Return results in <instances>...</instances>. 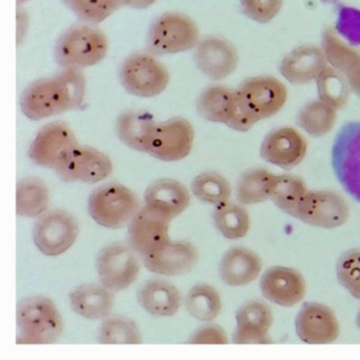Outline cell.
Listing matches in <instances>:
<instances>
[{
	"label": "cell",
	"mask_w": 360,
	"mask_h": 360,
	"mask_svg": "<svg viewBox=\"0 0 360 360\" xmlns=\"http://www.w3.org/2000/svg\"><path fill=\"white\" fill-rule=\"evenodd\" d=\"M274 178L273 172L262 168L244 172L238 182V201L244 205H252L271 200Z\"/></svg>",
	"instance_id": "31"
},
{
	"label": "cell",
	"mask_w": 360,
	"mask_h": 360,
	"mask_svg": "<svg viewBox=\"0 0 360 360\" xmlns=\"http://www.w3.org/2000/svg\"><path fill=\"white\" fill-rule=\"evenodd\" d=\"M195 130L187 120L174 117L158 124L148 153L161 161L174 162L191 153Z\"/></svg>",
	"instance_id": "13"
},
{
	"label": "cell",
	"mask_w": 360,
	"mask_h": 360,
	"mask_svg": "<svg viewBox=\"0 0 360 360\" xmlns=\"http://www.w3.org/2000/svg\"><path fill=\"white\" fill-rule=\"evenodd\" d=\"M335 176L347 195L360 203V122L343 125L332 147Z\"/></svg>",
	"instance_id": "6"
},
{
	"label": "cell",
	"mask_w": 360,
	"mask_h": 360,
	"mask_svg": "<svg viewBox=\"0 0 360 360\" xmlns=\"http://www.w3.org/2000/svg\"><path fill=\"white\" fill-rule=\"evenodd\" d=\"M98 340L104 345H139L142 342L140 330L127 318H105L98 333Z\"/></svg>",
	"instance_id": "37"
},
{
	"label": "cell",
	"mask_w": 360,
	"mask_h": 360,
	"mask_svg": "<svg viewBox=\"0 0 360 360\" xmlns=\"http://www.w3.org/2000/svg\"><path fill=\"white\" fill-rule=\"evenodd\" d=\"M337 109L321 100L311 101L299 110L297 124L314 138H321L332 131L336 124Z\"/></svg>",
	"instance_id": "30"
},
{
	"label": "cell",
	"mask_w": 360,
	"mask_h": 360,
	"mask_svg": "<svg viewBox=\"0 0 360 360\" xmlns=\"http://www.w3.org/2000/svg\"><path fill=\"white\" fill-rule=\"evenodd\" d=\"M242 11L250 20L269 24L279 14L283 0H240Z\"/></svg>",
	"instance_id": "41"
},
{
	"label": "cell",
	"mask_w": 360,
	"mask_h": 360,
	"mask_svg": "<svg viewBox=\"0 0 360 360\" xmlns=\"http://www.w3.org/2000/svg\"><path fill=\"white\" fill-rule=\"evenodd\" d=\"M25 1H28V0H18V4L25 3Z\"/></svg>",
	"instance_id": "47"
},
{
	"label": "cell",
	"mask_w": 360,
	"mask_h": 360,
	"mask_svg": "<svg viewBox=\"0 0 360 360\" xmlns=\"http://www.w3.org/2000/svg\"><path fill=\"white\" fill-rule=\"evenodd\" d=\"M296 333L302 342L328 345L338 339L340 326L334 311L321 303H307L297 314Z\"/></svg>",
	"instance_id": "16"
},
{
	"label": "cell",
	"mask_w": 360,
	"mask_h": 360,
	"mask_svg": "<svg viewBox=\"0 0 360 360\" xmlns=\"http://www.w3.org/2000/svg\"><path fill=\"white\" fill-rule=\"evenodd\" d=\"M88 210L101 226L119 229L130 224L140 210V202L131 189L110 183L98 187L90 195Z\"/></svg>",
	"instance_id": "4"
},
{
	"label": "cell",
	"mask_w": 360,
	"mask_h": 360,
	"mask_svg": "<svg viewBox=\"0 0 360 360\" xmlns=\"http://www.w3.org/2000/svg\"><path fill=\"white\" fill-rule=\"evenodd\" d=\"M20 335L18 343H52L60 339L64 322L56 305L46 297L20 301L16 311Z\"/></svg>",
	"instance_id": "3"
},
{
	"label": "cell",
	"mask_w": 360,
	"mask_h": 360,
	"mask_svg": "<svg viewBox=\"0 0 360 360\" xmlns=\"http://www.w3.org/2000/svg\"><path fill=\"white\" fill-rule=\"evenodd\" d=\"M96 269L101 283L119 292L138 279L141 264L134 248L115 243L101 250L96 258Z\"/></svg>",
	"instance_id": "12"
},
{
	"label": "cell",
	"mask_w": 360,
	"mask_h": 360,
	"mask_svg": "<svg viewBox=\"0 0 360 360\" xmlns=\"http://www.w3.org/2000/svg\"><path fill=\"white\" fill-rule=\"evenodd\" d=\"M307 153V142L304 136L290 126L269 132L260 148L261 158L265 162L284 170L298 166Z\"/></svg>",
	"instance_id": "15"
},
{
	"label": "cell",
	"mask_w": 360,
	"mask_h": 360,
	"mask_svg": "<svg viewBox=\"0 0 360 360\" xmlns=\"http://www.w3.org/2000/svg\"><path fill=\"white\" fill-rule=\"evenodd\" d=\"M157 0H121L122 5L128 6L134 9H147L153 6Z\"/></svg>",
	"instance_id": "45"
},
{
	"label": "cell",
	"mask_w": 360,
	"mask_h": 360,
	"mask_svg": "<svg viewBox=\"0 0 360 360\" xmlns=\"http://www.w3.org/2000/svg\"><path fill=\"white\" fill-rule=\"evenodd\" d=\"M189 343L195 345H226L229 343L226 333L221 326L216 324H208V326H202L198 328L189 339Z\"/></svg>",
	"instance_id": "43"
},
{
	"label": "cell",
	"mask_w": 360,
	"mask_h": 360,
	"mask_svg": "<svg viewBox=\"0 0 360 360\" xmlns=\"http://www.w3.org/2000/svg\"><path fill=\"white\" fill-rule=\"evenodd\" d=\"M349 217V206L343 198L324 191H307L294 214L305 224L324 229L342 226Z\"/></svg>",
	"instance_id": "11"
},
{
	"label": "cell",
	"mask_w": 360,
	"mask_h": 360,
	"mask_svg": "<svg viewBox=\"0 0 360 360\" xmlns=\"http://www.w3.org/2000/svg\"><path fill=\"white\" fill-rule=\"evenodd\" d=\"M49 189L37 178H26L16 187V212L18 216L35 218L41 216L49 205Z\"/></svg>",
	"instance_id": "29"
},
{
	"label": "cell",
	"mask_w": 360,
	"mask_h": 360,
	"mask_svg": "<svg viewBox=\"0 0 360 360\" xmlns=\"http://www.w3.org/2000/svg\"><path fill=\"white\" fill-rule=\"evenodd\" d=\"M145 203L172 220L188 207L191 195L186 187L179 181L161 179L147 188Z\"/></svg>",
	"instance_id": "24"
},
{
	"label": "cell",
	"mask_w": 360,
	"mask_h": 360,
	"mask_svg": "<svg viewBox=\"0 0 360 360\" xmlns=\"http://www.w3.org/2000/svg\"><path fill=\"white\" fill-rule=\"evenodd\" d=\"M65 5L86 22H102L121 7V0H63Z\"/></svg>",
	"instance_id": "39"
},
{
	"label": "cell",
	"mask_w": 360,
	"mask_h": 360,
	"mask_svg": "<svg viewBox=\"0 0 360 360\" xmlns=\"http://www.w3.org/2000/svg\"><path fill=\"white\" fill-rule=\"evenodd\" d=\"M110 158L98 149L77 145L71 149L56 167V174L65 182L98 183L112 174Z\"/></svg>",
	"instance_id": "10"
},
{
	"label": "cell",
	"mask_w": 360,
	"mask_h": 360,
	"mask_svg": "<svg viewBox=\"0 0 360 360\" xmlns=\"http://www.w3.org/2000/svg\"><path fill=\"white\" fill-rule=\"evenodd\" d=\"M260 288L266 300L279 307H292L304 298L307 282L296 269L274 266L263 274Z\"/></svg>",
	"instance_id": "18"
},
{
	"label": "cell",
	"mask_w": 360,
	"mask_h": 360,
	"mask_svg": "<svg viewBox=\"0 0 360 360\" xmlns=\"http://www.w3.org/2000/svg\"><path fill=\"white\" fill-rule=\"evenodd\" d=\"M262 271L260 257L244 248H233L223 256L220 277L226 285L239 288L254 282Z\"/></svg>",
	"instance_id": "23"
},
{
	"label": "cell",
	"mask_w": 360,
	"mask_h": 360,
	"mask_svg": "<svg viewBox=\"0 0 360 360\" xmlns=\"http://www.w3.org/2000/svg\"><path fill=\"white\" fill-rule=\"evenodd\" d=\"M121 81L129 94L140 98L161 94L169 83L167 69L148 54H134L124 62Z\"/></svg>",
	"instance_id": "9"
},
{
	"label": "cell",
	"mask_w": 360,
	"mask_h": 360,
	"mask_svg": "<svg viewBox=\"0 0 360 360\" xmlns=\"http://www.w3.org/2000/svg\"><path fill=\"white\" fill-rule=\"evenodd\" d=\"M185 305L193 318L204 322L216 319L222 309V301L218 290L206 283L197 284L189 290Z\"/></svg>",
	"instance_id": "32"
},
{
	"label": "cell",
	"mask_w": 360,
	"mask_h": 360,
	"mask_svg": "<svg viewBox=\"0 0 360 360\" xmlns=\"http://www.w3.org/2000/svg\"><path fill=\"white\" fill-rule=\"evenodd\" d=\"M322 51L328 64L342 73L360 58V54L351 46L343 43L336 30L332 28L326 29L322 35Z\"/></svg>",
	"instance_id": "38"
},
{
	"label": "cell",
	"mask_w": 360,
	"mask_h": 360,
	"mask_svg": "<svg viewBox=\"0 0 360 360\" xmlns=\"http://www.w3.org/2000/svg\"><path fill=\"white\" fill-rule=\"evenodd\" d=\"M356 323H357L358 328H360V309L359 311H358L357 317H356Z\"/></svg>",
	"instance_id": "46"
},
{
	"label": "cell",
	"mask_w": 360,
	"mask_h": 360,
	"mask_svg": "<svg viewBox=\"0 0 360 360\" xmlns=\"http://www.w3.org/2000/svg\"><path fill=\"white\" fill-rule=\"evenodd\" d=\"M195 60L200 70L214 81L226 79L238 66L237 50L229 41L218 37L201 41Z\"/></svg>",
	"instance_id": "21"
},
{
	"label": "cell",
	"mask_w": 360,
	"mask_h": 360,
	"mask_svg": "<svg viewBox=\"0 0 360 360\" xmlns=\"http://www.w3.org/2000/svg\"><path fill=\"white\" fill-rule=\"evenodd\" d=\"M77 145L69 126L56 122L39 130L29 149V157L41 167L56 169L60 160Z\"/></svg>",
	"instance_id": "17"
},
{
	"label": "cell",
	"mask_w": 360,
	"mask_h": 360,
	"mask_svg": "<svg viewBox=\"0 0 360 360\" xmlns=\"http://www.w3.org/2000/svg\"><path fill=\"white\" fill-rule=\"evenodd\" d=\"M138 301L141 307L153 316L170 317L181 307L180 290L164 280H148L138 292Z\"/></svg>",
	"instance_id": "26"
},
{
	"label": "cell",
	"mask_w": 360,
	"mask_h": 360,
	"mask_svg": "<svg viewBox=\"0 0 360 360\" xmlns=\"http://www.w3.org/2000/svg\"><path fill=\"white\" fill-rule=\"evenodd\" d=\"M191 191L198 199L216 206L229 203L231 197L229 181L216 172H204L195 176Z\"/></svg>",
	"instance_id": "36"
},
{
	"label": "cell",
	"mask_w": 360,
	"mask_h": 360,
	"mask_svg": "<svg viewBox=\"0 0 360 360\" xmlns=\"http://www.w3.org/2000/svg\"><path fill=\"white\" fill-rule=\"evenodd\" d=\"M199 41L195 22L183 14L169 13L155 20L149 31L148 45L157 54H176L195 47Z\"/></svg>",
	"instance_id": "7"
},
{
	"label": "cell",
	"mask_w": 360,
	"mask_h": 360,
	"mask_svg": "<svg viewBox=\"0 0 360 360\" xmlns=\"http://www.w3.org/2000/svg\"><path fill=\"white\" fill-rule=\"evenodd\" d=\"M197 248L187 241L168 242L159 252L144 257V264L151 273L162 276H181L197 264Z\"/></svg>",
	"instance_id": "22"
},
{
	"label": "cell",
	"mask_w": 360,
	"mask_h": 360,
	"mask_svg": "<svg viewBox=\"0 0 360 360\" xmlns=\"http://www.w3.org/2000/svg\"><path fill=\"white\" fill-rule=\"evenodd\" d=\"M307 191L309 189L301 179L290 174H275L271 200L280 210L294 217Z\"/></svg>",
	"instance_id": "33"
},
{
	"label": "cell",
	"mask_w": 360,
	"mask_h": 360,
	"mask_svg": "<svg viewBox=\"0 0 360 360\" xmlns=\"http://www.w3.org/2000/svg\"><path fill=\"white\" fill-rule=\"evenodd\" d=\"M172 219L145 205L141 208L129 225V242L141 256L147 257L159 252L169 242Z\"/></svg>",
	"instance_id": "14"
},
{
	"label": "cell",
	"mask_w": 360,
	"mask_h": 360,
	"mask_svg": "<svg viewBox=\"0 0 360 360\" xmlns=\"http://www.w3.org/2000/svg\"><path fill=\"white\" fill-rule=\"evenodd\" d=\"M77 219L63 210H54L41 214L33 231V239L39 252L56 257L66 252L79 237Z\"/></svg>",
	"instance_id": "8"
},
{
	"label": "cell",
	"mask_w": 360,
	"mask_h": 360,
	"mask_svg": "<svg viewBox=\"0 0 360 360\" xmlns=\"http://www.w3.org/2000/svg\"><path fill=\"white\" fill-rule=\"evenodd\" d=\"M335 30L351 46H360V10L341 7Z\"/></svg>",
	"instance_id": "42"
},
{
	"label": "cell",
	"mask_w": 360,
	"mask_h": 360,
	"mask_svg": "<svg viewBox=\"0 0 360 360\" xmlns=\"http://www.w3.org/2000/svg\"><path fill=\"white\" fill-rule=\"evenodd\" d=\"M70 303L73 311L86 319H105L112 311L115 295L104 284H83L71 292Z\"/></svg>",
	"instance_id": "25"
},
{
	"label": "cell",
	"mask_w": 360,
	"mask_h": 360,
	"mask_svg": "<svg viewBox=\"0 0 360 360\" xmlns=\"http://www.w3.org/2000/svg\"><path fill=\"white\" fill-rule=\"evenodd\" d=\"M85 90V77L79 69H66L29 86L20 98V107L28 119L41 121L77 108L83 103Z\"/></svg>",
	"instance_id": "1"
},
{
	"label": "cell",
	"mask_w": 360,
	"mask_h": 360,
	"mask_svg": "<svg viewBox=\"0 0 360 360\" xmlns=\"http://www.w3.org/2000/svg\"><path fill=\"white\" fill-rule=\"evenodd\" d=\"M157 125L151 115L129 111L124 113L117 121V136L130 148L148 153Z\"/></svg>",
	"instance_id": "27"
},
{
	"label": "cell",
	"mask_w": 360,
	"mask_h": 360,
	"mask_svg": "<svg viewBox=\"0 0 360 360\" xmlns=\"http://www.w3.org/2000/svg\"><path fill=\"white\" fill-rule=\"evenodd\" d=\"M235 94L237 109L227 126L240 132L248 131L258 122L277 115L288 101V88L274 77L246 79Z\"/></svg>",
	"instance_id": "2"
},
{
	"label": "cell",
	"mask_w": 360,
	"mask_h": 360,
	"mask_svg": "<svg viewBox=\"0 0 360 360\" xmlns=\"http://www.w3.org/2000/svg\"><path fill=\"white\" fill-rule=\"evenodd\" d=\"M237 328L233 341L238 345L248 343H271L269 330L274 323L271 307L261 301L252 300L244 303L236 314Z\"/></svg>",
	"instance_id": "19"
},
{
	"label": "cell",
	"mask_w": 360,
	"mask_h": 360,
	"mask_svg": "<svg viewBox=\"0 0 360 360\" xmlns=\"http://www.w3.org/2000/svg\"><path fill=\"white\" fill-rule=\"evenodd\" d=\"M214 221L221 235L226 239H241L250 231V219L248 210L231 202L217 206Z\"/></svg>",
	"instance_id": "34"
},
{
	"label": "cell",
	"mask_w": 360,
	"mask_h": 360,
	"mask_svg": "<svg viewBox=\"0 0 360 360\" xmlns=\"http://www.w3.org/2000/svg\"><path fill=\"white\" fill-rule=\"evenodd\" d=\"M339 283L354 297L360 300V250H347L341 255L336 265Z\"/></svg>",
	"instance_id": "40"
},
{
	"label": "cell",
	"mask_w": 360,
	"mask_h": 360,
	"mask_svg": "<svg viewBox=\"0 0 360 360\" xmlns=\"http://www.w3.org/2000/svg\"><path fill=\"white\" fill-rule=\"evenodd\" d=\"M343 75L347 77L351 91L360 98V58L356 60Z\"/></svg>",
	"instance_id": "44"
},
{
	"label": "cell",
	"mask_w": 360,
	"mask_h": 360,
	"mask_svg": "<svg viewBox=\"0 0 360 360\" xmlns=\"http://www.w3.org/2000/svg\"><path fill=\"white\" fill-rule=\"evenodd\" d=\"M328 67L322 49L313 45L300 46L282 60L279 71L282 77L294 85H305L318 79Z\"/></svg>",
	"instance_id": "20"
},
{
	"label": "cell",
	"mask_w": 360,
	"mask_h": 360,
	"mask_svg": "<svg viewBox=\"0 0 360 360\" xmlns=\"http://www.w3.org/2000/svg\"><path fill=\"white\" fill-rule=\"evenodd\" d=\"M317 91L319 100L330 105L335 109L345 106L349 98L351 88L347 77L334 67H326L317 81Z\"/></svg>",
	"instance_id": "35"
},
{
	"label": "cell",
	"mask_w": 360,
	"mask_h": 360,
	"mask_svg": "<svg viewBox=\"0 0 360 360\" xmlns=\"http://www.w3.org/2000/svg\"><path fill=\"white\" fill-rule=\"evenodd\" d=\"M108 51V41L101 31L88 26H77L67 31L56 45L58 64L66 69L96 66Z\"/></svg>",
	"instance_id": "5"
},
{
	"label": "cell",
	"mask_w": 360,
	"mask_h": 360,
	"mask_svg": "<svg viewBox=\"0 0 360 360\" xmlns=\"http://www.w3.org/2000/svg\"><path fill=\"white\" fill-rule=\"evenodd\" d=\"M237 98L235 91L224 86H212L202 92L198 101V111L204 119L214 123L227 124L235 115Z\"/></svg>",
	"instance_id": "28"
}]
</instances>
